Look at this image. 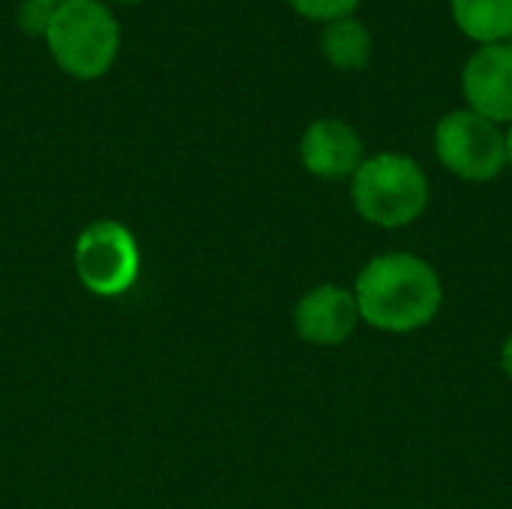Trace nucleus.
<instances>
[{
    "mask_svg": "<svg viewBox=\"0 0 512 509\" xmlns=\"http://www.w3.org/2000/svg\"><path fill=\"white\" fill-rule=\"evenodd\" d=\"M360 327V309L354 291L345 285H315L294 306V330L306 345L336 348L345 345Z\"/></svg>",
    "mask_w": 512,
    "mask_h": 509,
    "instance_id": "nucleus-6",
    "label": "nucleus"
},
{
    "mask_svg": "<svg viewBox=\"0 0 512 509\" xmlns=\"http://www.w3.org/2000/svg\"><path fill=\"white\" fill-rule=\"evenodd\" d=\"M363 159V138L345 120L321 117L300 138V162L318 180H351Z\"/></svg>",
    "mask_w": 512,
    "mask_h": 509,
    "instance_id": "nucleus-8",
    "label": "nucleus"
},
{
    "mask_svg": "<svg viewBox=\"0 0 512 509\" xmlns=\"http://www.w3.org/2000/svg\"><path fill=\"white\" fill-rule=\"evenodd\" d=\"M435 156L453 177L465 183H489L510 165L507 132L471 108H459L438 120Z\"/></svg>",
    "mask_w": 512,
    "mask_h": 509,
    "instance_id": "nucleus-4",
    "label": "nucleus"
},
{
    "mask_svg": "<svg viewBox=\"0 0 512 509\" xmlns=\"http://www.w3.org/2000/svg\"><path fill=\"white\" fill-rule=\"evenodd\" d=\"M285 3L306 21H321V24L351 18L360 6V0H285Z\"/></svg>",
    "mask_w": 512,
    "mask_h": 509,
    "instance_id": "nucleus-11",
    "label": "nucleus"
},
{
    "mask_svg": "<svg viewBox=\"0 0 512 509\" xmlns=\"http://www.w3.org/2000/svg\"><path fill=\"white\" fill-rule=\"evenodd\" d=\"M36 3H45V6H51V9H57L60 3H66V0H36Z\"/></svg>",
    "mask_w": 512,
    "mask_h": 509,
    "instance_id": "nucleus-15",
    "label": "nucleus"
},
{
    "mask_svg": "<svg viewBox=\"0 0 512 509\" xmlns=\"http://www.w3.org/2000/svg\"><path fill=\"white\" fill-rule=\"evenodd\" d=\"M72 264L78 282L96 297L126 294L141 273V249L135 234L117 219H96L81 228Z\"/></svg>",
    "mask_w": 512,
    "mask_h": 509,
    "instance_id": "nucleus-5",
    "label": "nucleus"
},
{
    "mask_svg": "<svg viewBox=\"0 0 512 509\" xmlns=\"http://www.w3.org/2000/svg\"><path fill=\"white\" fill-rule=\"evenodd\" d=\"M507 42H510V45H512V33H510V39H507Z\"/></svg>",
    "mask_w": 512,
    "mask_h": 509,
    "instance_id": "nucleus-17",
    "label": "nucleus"
},
{
    "mask_svg": "<svg viewBox=\"0 0 512 509\" xmlns=\"http://www.w3.org/2000/svg\"><path fill=\"white\" fill-rule=\"evenodd\" d=\"M321 54L336 69H348V72L363 69L372 57V33L354 15L330 21L324 24V33H321Z\"/></svg>",
    "mask_w": 512,
    "mask_h": 509,
    "instance_id": "nucleus-10",
    "label": "nucleus"
},
{
    "mask_svg": "<svg viewBox=\"0 0 512 509\" xmlns=\"http://www.w3.org/2000/svg\"><path fill=\"white\" fill-rule=\"evenodd\" d=\"M51 15H54V9L45 6V3H36V0H21V6L15 9L18 27H21L27 36H33V39H45L48 24H51Z\"/></svg>",
    "mask_w": 512,
    "mask_h": 509,
    "instance_id": "nucleus-12",
    "label": "nucleus"
},
{
    "mask_svg": "<svg viewBox=\"0 0 512 509\" xmlns=\"http://www.w3.org/2000/svg\"><path fill=\"white\" fill-rule=\"evenodd\" d=\"M507 162H510V168H512V123H510V129H507Z\"/></svg>",
    "mask_w": 512,
    "mask_h": 509,
    "instance_id": "nucleus-14",
    "label": "nucleus"
},
{
    "mask_svg": "<svg viewBox=\"0 0 512 509\" xmlns=\"http://www.w3.org/2000/svg\"><path fill=\"white\" fill-rule=\"evenodd\" d=\"M45 45L60 72L96 81L120 54V21L102 0H66L51 15Z\"/></svg>",
    "mask_w": 512,
    "mask_h": 509,
    "instance_id": "nucleus-3",
    "label": "nucleus"
},
{
    "mask_svg": "<svg viewBox=\"0 0 512 509\" xmlns=\"http://www.w3.org/2000/svg\"><path fill=\"white\" fill-rule=\"evenodd\" d=\"M114 3H123V6H138V3H144V0H114Z\"/></svg>",
    "mask_w": 512,
    "mask_h": 509,
    "instance_id": "nucleus-16",
    "label": "nucleus"
},
{
    "mask_svg": "<svg viewBox=\"0 0 512 509\" xmlns=\"http://www.w3.org/2000/svg\"><path fill=\"white\" fill-rule=\"evenodd\" d=\"M429 177L405 153H375L351 177L354 210L375 228L399 231L414 225L429 207Z\"/></svg>",
    "mask_w": 512,
    "mask_h": 509,
    "instance_id": "nucleus-2",
    "label": "nucleus"
},
{
    "mask_svg": "<svg viewBox=\"0 0 512 509\" xmlns=\"http://www.w3.org/2000/svg\"><path fill=\"white\" fill-rule=\"evenodd\" d=\"M501 366H504L507 378L512 381V333L504 339V345H501Z\"/></svg>",
    "mask_w": 512,
    "mask_h": 509,
    "instance_id": "nucleus-13",
    "label": "nucleus"
},
{
    "mask_svg": "<svg viewBox=\"0 0 512 509\" xmlns=\"http://www.w3.org/2000/svg\"><path fill=\"white\" fill-rule=\"evenodd\" d=\"M456 27L477 45L507 42L512 33V0H450Z\"/></svg>",
    "mask_w": 512,
    "mask_h": 509,
    "instance_id": "nucleus-9",
    "label": "nucleus"
},
{
    "mask_svg": "<svg viewBox=\"0 0 512 509\" xmlns=\"http://www.w3.org/2000/svg\"><path fill=\"white\" fill-rule=\"evenodd\" d=\"M468 108L492 123H512V45H480L462 69Z\"/></svg>",
    "mask_w": 512,
    "mask_h": 509,
    "instance_id": "nucleus-7",
    "label": "nucleus"
},
{
    "mask_svg": "<svg viewBox=\"0 0 512 509\" xmlns=\"http://www.w3.org/2000/svg\"><path fill=\"white\" fill-rule=\"evenodd\" d=\"M360 321L393 336L429 327L444 306L438 270L411 252H384L366 261L354 282Z\"/></svg>",
    "mask_w": 512,
    "mask_h": 509,
    "instance_id": "nucleus-1",
    "label": "nucleus"
}]
</instances>
